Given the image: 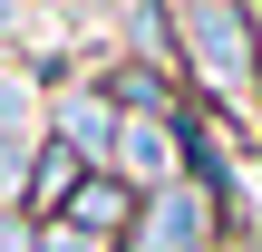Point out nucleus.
I'll list each match as a JSON object with an SVG mask.
<instances>
[{
  "mask_svg": "<svg viewBox=\"0 0 262 252\" xmlns=\"http://www.w3.org/2000/svg\"><path fill=\"white\" fill-rule=\"evenodd\" d=\"M175 29H185L194 78L214 87V107H243V87H253V29H243V10L233 0H175Z\"/></svg>",
  "mask_w": 262,
  "mask_h": 252,
  "instance_id": "1",
  "label": "nucleus"
},
{
  "mask_svg": "<svg viewBox=\"0 0 262 252\" xmlns=\"http://www.w3.org/2000/svg\"><path fill=\"white\" fill-rule=\"evenodd\" d=\"M204 243V194H165V214H156V252H194Z\"/></svg>",
  "mask_w": 262,
  "mask_h": 252,
  "instance_id": "2",
  "label": "nucleus"
},
{
  "mask_svg": "<svg viewBox=\"0 0 262 252\" xmlns=\"http://www.w3.org/2000/svg\"><path fill=\"white\" fill-rule=\"evenodd\" d=\"M58 126L78 136V155H97V146L117 136V107H107V97H68V107H58Z\"/></svg>",
  "mask_w": 262,
  "mask_h": 252,
  "instance_id": "3",
  "label": "nucleus"
},
{
  "mask_svg": "<svg viewBox=\"0 0 262 252\" xmlns=\"http://www.w3.org/2000/svg\"><path fill=\"white\" fill-rule=\"evenodd\" d=\"M117 155H126V175L156 185V175H165V126H136V117H126V126H117Z\"/></svg>",
  "mask_w": 262,
  "mask_h": 252,
  "instance_id": "4",
  "label": "nucleus"
},
{
  "mask_svg": "<svg viewBox=\"0 0 262 252\" xmlns=\"http://www.w3.org/2000/svg\"><path fill=\"white\" fill-rule=\"evenodd\" d=\"M19 117H29V87L0 78V146H19Z\"/></svg>",
  "mask_w": 262,
  "mask_h": 252,
  "instance_id": "5",
  "label": "nucleus"
},
{
  "mask_svg": "<svg viewBox=\"0 0 262 252\" xmlns=\"http://www.w3.org/2000/svg\"><path fill=\"white\" fill-rule=\"evenodd\" d=\"M97 243H107V233H88V223H58V233H49L39 252H97Z\"/></svg>",
  "mask_w": 262,
  "mask_h": 252,
  "instance_id": "6",
  "label": "nucleus"
}]
</instances>
